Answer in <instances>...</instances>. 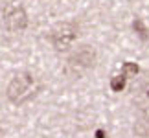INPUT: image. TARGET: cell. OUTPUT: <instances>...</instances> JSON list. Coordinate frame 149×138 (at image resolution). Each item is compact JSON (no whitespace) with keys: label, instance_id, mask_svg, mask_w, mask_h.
<instances>
[{"label":"cell","instance_id":"obj_1","mask_svg":"<svg viewBox=\"0 0 149 138\" xmlns=\"http://www.w3.org/2000/svg\"><path fill=\"white\" fill-rule=\"evenodd\" d=\"M39 90V83L35 76L31 72H19L11 77V81L8 83V89H6V98L13 103V105L20 107L28 103L33 96L37 94Z\"/></svg>","mask_w":149,"mask_h":138},{"label":"cell","instance_id":"obj_2","mask_svg":"<svg viewBox=\"0 0 149 138\" xmlns=\"http://www.w3.org/2000/svg\"><path fill=\"white\" fill-rule=\"evenodd\" d=\"M96 61H98V54H96L94 46L90 44H81L66 57L65 72L70 77H81L85 72L94 68Z\"/></svg>","mask_w":149,"mask_h":138},{"label":"cell","instance_id":"obj_3","mask_svg":"<svg viewBox=\"0 0 149 138\" xmlns=\"http://www.w3.org/2000/svg\"><path fill=\"white\" fill-rule=\"evenodd\" d=\"M79 35V24L76 20H63L48 33V41L55 52H68Z\"/></svg>","mask_w":149,"mask_h":138},{"label":"cell","instance_id":"obj_4","mask_svg":"<svg viewBox=\"0 0 149 138\" xmlns=\"http://www.w3.org/2000/svg\"><path fill=\"white\" fill-rule=\"evenodd\" d=\"M2 24L9 33H20L28 28V13L20 2H11L6 6L2 15Z\"/></svg>","mask_w":149,"mask_h":138},{"label":"cell","instance_id":"obj_5","mask_svg":"<svg viewBox=\"0 0 149 138\" xmlns=\"http://www.w3.org/2000/svg\"><path fill=\"white\" fill-rule=\"evenodd\" d=\"M134 101L138 105H147L149 103V81H144L134 89Z\"/></svg>","mask_w":149,"mask_h":138},{"label":"cell","instance_id":"obj_6","mask_svg":"<svg viewBox=\"0 0 149 138\" xmlns=\"http://www.w3.org/2000/svg\"><path fill=\"white\" fill-rule=\"evenodd\" d=\"M134 135H138L140 138H147L149 136V118L147 116H140L133 125Z\"/></svg>","mask_w":149,"mask_h":138},{"label":"cell","instance_id":"obj_7","mask_svg":"<svg viewBox=\"0 0 149 138\" xmlns=\"http://www.w3.org/2000/svg\"><path fill=\"white\" fill-rule=\"evenodd\" d=\"M133 30L136 31V35H138L142 41H147L149 39V30H147V26L144 24L142 19H134L133 20Z\"/></svg>","mask_w":149,"mask_h":138},{"label":"cell","instance_id":"obj_8","mask_svg":"<svg viewBox=\"0 0 149 138\" xmlns=\"http://www.w3.org/2000/svg\"><path fill=\"white\" fill-rule=\"evenodd\" d=\"M138 65H136V63H131V61H127V63H123V66H122V76L123 77H134L136 74H138Z\"/></svg>","mask_w":149,"mask_h":138},{"label":"cell","instance_id":"obj_9","mask_svg":"<svg viewBox=\"0 0 149 138\" xmlns=\"http://www.w3.org/2000/svg\"><path fill=\"white\" fill-rule=\"evenodd\" d=\"M125 81H127V77H123L122 74H120V76H114L111 79V89L114 92H122L125 89Z\"/></svg>","mask_w":149,"mask_h":138},{"label":"cell","instance_id":"obj_10","mask_svg":"<svg viewBox=\"0 0 149 138\" xmlns=\"http://www.w3.org/2000/svg\"><path fill=\"white\" fill-rule=\"evenodd\" d=\"M96 138H105V131L98 129V131H96Z\"/></svg>","mask_w":149,"mask_h":138}]
</instances>
